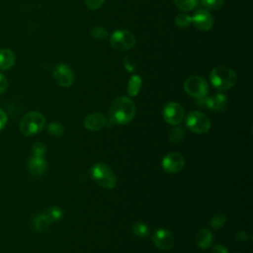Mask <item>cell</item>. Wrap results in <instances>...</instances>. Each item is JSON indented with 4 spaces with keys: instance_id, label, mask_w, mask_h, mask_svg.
<instances>
[{
    "instance_id": "6da1fadb",
    "label": "cell",
    "mask_w": 253,
    "mask_h": 253,
    "mask_svg": "<svg viewBox=\"0 0 253 253\" xmlns=\"http://www.w3.org/2000/svg\"><path fill=\"white\" fill-rule=\"evenodd\" d=\"M135 115V105L133 101L126 97L117 98L109 110V122L113 125H126L132 121Z\"/></svg>"
},
{
    "instance_id": "7a4b0ae2",
    "label": "cell",
    "mask_w": 253,
    "mask_h": 253,
    "mask_svg": "<svg viewBox=\"0 0 253 253\" xmlns=\"http://www.w3.org/2000/svg\"><path fill=\"white\" fill-rule=\"evenodd\" d=\"M210 80L215 89L219 91H226L236 84L237 76L231 68L226 66H217L211 70Z\"/></svg>"
},
{
    "instance_id": "3957f363",
    "label": "cell",
    "mask_w": 253,
    "mask_h": 253,
    "mask_svg": "<svg viewBox=\"0 0 253 253\" xmlns=\"http://www.w3.org/2000/svg\"><path fill=\"white\" fill-rule=\"evenodd\" d=\"M91 178L99 186L105 189H114L117 185V177L114 171L105 163H96L90 169Z\"/></svg>"
},
{
    "instance_id": "277c9868",
    "label": "cell",
    "mask_w": 253,
    "mask_h": 253,
    "mask_svg": "<svg viewBox=\"0 0 253 253\" xmlns=\"http://www.w3.org/2000/svg\"><path fill=\"white\" fill-rule=\"evenodd\" d=\"M45 126V119L42 114L32 111L26 114L20 122V131L27 136L34 135L42 130Z\"/></svg>"
},
{
    "instance_id": "5b68a950",
    "label": "cell",
    "mask_w": 253,
    "mask_h": 253,
    "mask_svg": "<svg viewBox=\"0 0 253 253\" xmlns=\"http://www.w3.org/2000/svg\"><path fill=\"white\" fill-rule=\"evenodd\" d=\"M185 124H186V126L191 131L198 134L206 133L211 128L210 119L204 113L199 111H193L189 113L186 117Z\"/></svg>"
},
{
    "instance_id": "8992f818",
    "label": "cell",
    "mask_w": 253,
    "mask_h": 253,
    "mask_svg": "<svg viewBox=\"0 0 253 253\" xmlns=\"http://www.w3.org/2000/svg\"><path fill=\"white\" fill-rule=\"evenodd\" d=\"M111 46L119 51H126L135 44L134 35L126 30H116L110 37Z\"/></svg>"
},
{
    "instance_id": "52a82bcc",
    "label": "cell",
    "mask_w": 253,
    "mask_h": 253,
    "mask_svg": "<svg viewBox=\"0 0 253 253\" xmlns=\"http://www.w3.org/2000/svg\"><path fill=\"white\" fill-rule=\"evenodd\" d=\"M196 104L201 108L212 111V112H222L227 108L228 100L227 97L222 93H216L213 96H204L196 99Z\"/></svg>"
},
{
    "instance_id": "ba28073f",
    "label": "cell",
    "mask_w": 253,
    "mask_h": 253,
    "mask_svg": "<svg viewBox=\"0 0 253 253\" xmlns=\"http://www.w3.org/2000/svg\"><path fill=\"white\" fill-rule=\"evenodd\" d=\"M184 89L188 95L198 99L208 94L209 85L203 77L195 75L190 76L185 80Z\"/></svg>"
},
{
    "instance_id": "9c48e42d",
    "label": "cell",
    "mask_w": 253,
    "mask_h": 253,
    "mask_svg": "<svg viewBox=\"0 0 253 253\" xmlns=\"http://www.w3.org/2000/svg\"><path fill=\"white\" fill-rule=\"evenodd\" d=\"M163 119L169 125H179L184 119V109L176 102H169L163 108Z\"/></svg>"
},
{
    "instance_id": "30bf717a",
    "label": "cell",
    "mask_w": 253,
    "mask_h": 253,
    "mask_svg": "<svg viewBox=\"0 0 253 253\" xmlns=\"http://www.w3.org/2000/svg\"><path fill=\"white\" fill-rule=\"evenodd\" d=\"M53 78L59 86L69 87L73 84L74 73L68 65L58 63L53 69Z\"/></svg>"
},
{
    "instance_id": "8fae6325",
    "label": "cell",
    "mask_w": 253,
    "mask_h": 253,
    "mask_svg": "<svg viewBox=\"0 0 253 253\" xmlns=\"http://www.w3.org/2000/svg\"><path fill=\"white\" fill-rule=\"evenodd\" d=\"M161 165L163 170L168 173H178L184 168L185 159L180 153L171 152L163 157Z\"/></svg>"
},
{
    "instance_id": "7c38bea8",
    "label": "cell",
    "mask_w": 253,
    "mask_h": 253,
    "mask_svg": "<svg viewBox=\"0 0 253 253\" xmlns=\"http://www.w3.org/2000/svg\"><path fill=\"white\" fill-rule=\"evenodd\" d=\"M153 243L157 248L163 251H168L174 246L175 238L172 232L165 228H160L156 230L152 236Z\"/></svg>"
},
{
    "instance_id": "4fadbf2b",
    "label": "cell",
    "mask_w": 253,
    "mask_h": 253,
    "mask_svg": "<svg viewBox=\"0 0 253 253\" xmlns=\"http://www.w3.org/2000/svg\"><path fill=\"white\" fill-rule=\"evenodd\" d=\"M192 23L200 31H210L213 26V18L211 13L204 9H199L192 17Z\"/></svg>"
},
{
    "instance_id": "5bb4252c",
    "label": "cell",
    "mask_w": 253,
    "mask_h": 253,
    "mask_svg": "<svg viewBox=\"0 0 253 253\" xmlns=\"http://www.w3.org/2000/svg\"><path fill=\"white\" fill-rule=\"evenodd\" d=\"M108 119L101 113L89 114L84 120V126L90 131H98L109 126Z\"/></svg>"
},
{
    "instance_id": "9a60e30c",
    "label": "cell",
    "mask_w": 253,
    "mask_h": 253,
    "mask_svg": "<svg viewBox=\"0 0 253 253\" xmlns=\"http://www.w3.org/2000/svg\"><path fill=\"white\" fill-rule=\"evenodd\" d=\"M47 168V163L43 157L32 156L28 162V169L33 176L42 175Z\"/></svg>"
},
{
    "instance_id": "2e32d148",
    "label": "cell",
    "mask_w": 253,
    "mask_h": 253,
    "mask_svg": "<svg viewBox=\"0 0 253 253\" xmlns=\"http://www.w3.org/2000/svg\"><path fill=\"white\" fill-rule=\"evenodd\" d=\"M213 241V235L209 228H201L195 237L196 245L201 249H207L211 246Z\"/></svg>"
},
{
    "instance_id": "e0dca14e",
    "label": "cell",
    "mask_w": 253,
    "mask_h": 253,
    "mask_svg": "<svg viewBox=\"0 0 253 253\" xmlns=\"http://www.w3.org/2000/svg\"><path fill=\"white\" fill-rule=\"evenodd\" d=\"M16 61L15 53L9 48H1L0 49V70H8L10 69Z\"/></svg>"
},
{
    "instance_id": "ac0fdd59",
    "label": "cell",
    "mask_w": 253,
    "mask_h": 253,
    "mask_svg": "<svg viewBox=\"0 0 253 253\" xmlns=\"http://www.w3.org/2000/svg\"><path fill=\"white\" fill-rule=\"evenodd\" d=\"M51 221L45 214V212H40L36 214L32 219V225L36 231L42 232L46 230L49 227Z\"/></svg>"
},
{
    "instance_id": "d6986e66",
    "label": "cell",
    "mask_w": 253,
    "mask_h": 253,
    "mask_svg": "<svg viewBox=\"0 0 253 253\" xmlns=\"http://www.w3.org/2000/svg\"><path fill=\"white\" fill-rule=\"evenodd\" d=\"M141 84H142V80L141 77L137 74L132 75L127 83V94L130 97H134L136 96L141 88Z\"/></svg>"
},
{
    "instance_id": "ffe728a7",
    "label": "cell",
    "mask_w": 253,
    "mask_h": 253,
    "mask_svg": "<svg viewBox=\"0 0 253 253\" xmlns=\"http://www.w3.org/2000/svg\"><path fill=\"white\" fill-rule=\"evenodd\" d=\"M44 212H45V214L47 215V217L49 218V220L51 222L60 220L64 215L63 210L60 207H57V206H53V207L48 208Z\"/></svg>"
},
{
    "instance_id": "44dd1931",
    "label": "cell",
    "mask_w": 253,
    "mask_h": 253,
    "mask_svg": "<svg viewBox=\"0 0 253 253\" xmlns=\"http://www.w3.org/2000/svg\"><path fill=\"white\" fill-rule=\"evenodd\" d=\"M131 230H132V233H133L135 236L139 237V238H144V237H146V236L149 235V227L147 226L146 223L141 222V221L135 222V223L132 225Z\"/></svg>"
},
{
    "instance_id": "7402d4cb",
    "label": "cell",
    "mask_w": 253,
    "mask_h": 253,
    "mask_svg": "<svg viewBox=\"0 0 253 253\" xmlns=\"http://www.w3.org/2000/svg\"><path fill=\"white\" fill-rule=\"evenodd\" d=\"M173 2L178 9L184 12H189L198 6L199 0H173Z\"/></svg>"
},
{
    "instance_id": "603a6c76",
    "label": "cell",
    "mask_w": 253,
    "mask_h": 253,
    "mask_svg": "<svg viewBox=\"0 0 253 253\" xmlns=\"http://www.w3.org/2000/svg\"><path fill=\"white\" fill-rule=\"evenodd\" d=\"M168 137H169V140H170L171 142L178 143V142L182 141L183 138L185 137V130H184L183 127L175 126V127H173L172 129H170L169 134H168Z\"/></svg>"
},
{
    "instance_id": "cb8c5ba5",
    "label": "cell",
    "mask_w": 253,
    "mask_h": 253,
    "mask_svg": "<svg viewBox=\"0 0 253 253\" xmlns=\"http://www.w3.org/2000/svg\"><path fill=\"white\" fill-rule=\"evenodd\" d=\"M225 222H226L225 214L222 212H217V213L213 214V216L211 217V219L210 221V225L213 229H219L224 226Z\"/></svg>"
},
{
    "instance_id": "d4e9b609",
    "label": "cell",
    "mask_w": 253,
    "mask_h": 253,
    "mask_svg": "<svg viewBox=\"0 0 253 253\" xmlns=\"http://www.w3.org/2000/svg\"><path fill=\"white\" fill-rule=\"evenodd\" d=\"M48 133L53 137H60L64 132V127L57 122H52L47 126Z\"/></svg>"
},
{
    "instance_id": "484cf974",
    "label": "cell",
    "mask_w": 253,
    "mask_h": 253,
    "mask_svg": "<svg viewBox=\"0 0 253 253\" xmlns=\"http://www.w3.org/2000/svg\"><path fill=\"white\" fill-rule=\"evenodd\" d=\"M90 35L93 39L96 40H105L108 37V31L100 26H95L90 30Z\"/></svg>"
},
{
    "instance_id": "4316f807",
    "label": "cell",
    "mask_w": 253,
    "mask_h": 253,
    "mask_svg": "<svg viewBox=\"0 0 253 253\" xmlns=\"http://www.w3.org/2000/svg\"><path fill=\"white\" fill-rule=\"evenodd\" d=\"M192 23V17L187 14H179L175 18V24L180 28H186Z\"/></svg>"
},
{
    "instance_id": "83f0119b",
    "label": "cell",
    "mask_w": 253,
    "mask_h": 253,
    "mask_svg": "<svg viewBox=\"0 0 253 253\" xmlns=\"http://www.w3.org/2000/svg\"><path fill=\"white\" fill-rule=\"evenodd\" d=\"M46 148L42 142H36L32 145V153L33 156L36 157H43L45 154Z\"/></svg>"
},
{
    "instance_id": "f1b7e54d",
    "label": "cell",
    "mask_w": 253,
    "mask_h": 253,
    "mask_svg": "<svg viewBox=\"0 0 253 253\" xmlns=\"http://www.w3.org/2000/svg\"><path fill=\"white\" fill-rule=\"evenodd\" d=\"M224 0H201L202 5L208 10H216L223 5Z\"/></svg>"
},
{
    "instance_id": "f546056e",
    "label": "cell",
    "mask_w": 253,
    "mask_h": 253,
    "mask_svg": "<svg viewBox=\"0 0 253 253\" xmlns=\"http://www.w3.org/2000/svg\"><path fill=\"white\" fill-rule=\"evenodd\" d=\"M104 2L105 0H85V4L90 10L99 9L104 4Z\"/></svg>"
},
{
    "instance_id": "4dcf8cb0",
    "label": "cell",
    "mask_w": 253,
    "mask_h": 253,
    "mask_svg": "<svg viewBox=\"0 0 253 253\" xmlns=\"http://www.w3.org/2000/svg\"><path fill=\"white\" fill-rule=\"evenodd\" d=\"M7 87H8L7 78L2 73H0V94L4 93L7 89Z\"/></svg>"
},
{
    "instance_id": "1f68e13d",
    "label": "cell",
    "mask_w": 253,
    "mask_h": 253,
    "mask_svg": "<svg viewBox=\"0 0 253 253\" xmlns=\"http://www.w3.org/2000/svg\"><path fill=\"white\" fill-rule=\"evenodd\" d=\"M211 253H228V250L225 246H223L221 244H216L212 247Z\"/></svg>"
},
{
    "instance_id": "d6a6232c",
    "label": "cell",
    "mask_w": 253,
    "mask_h": 253,
    "mask_svg": "<svg viewBox=\"0 0 253 253\" xmlns=\"http://www.w3.org/2000/svg\"><path fill=\"white\" fill-rule=\"evenodd\" d=\"M235 238L239 241H246L249 238V234L246 231L240 230L235 233Z\"/></svg>"
},
{
    "instance_id": "836d02e7",
    "label": "cell",
    "mask_w": 253,
    "mask_h": 253,
    "mask_svg": "<svg viewBox=\"0 0 253 253\" xmlns=\"http://www.w3.org/2000/svg\"><path fill=\"white\" fill-rule=\"evenodd\" d=\"M7 124V115L6 113L0 108V130L6 126Z\"/></svg>"
},
{
    "instance_id": "e575fe53",
    "label": "cell",
    "mask_w": 253,
    "mask_h": 253,
    "mask_svg": "<svg viewBox=\"0 0 253 253\" xmlns=\"http://www.w3.org/2000/svg\"><path fill=\"white\" fill-rule=\"evenodd\" d=\"M133 68H134V66L131 65L130 62H128V58H126V69L128 71H132Z\"/></svg>"
}]
</instances>
